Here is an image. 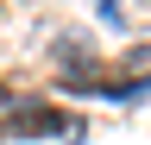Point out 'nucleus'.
Listing matches in <instances>:
<instances>
[{"instance_id":"f257e3e1","label":"nucleus","mask_w":151,"mask_h":145,"mask_svg":"<svg viewBox=\"0 0 151 145\" xmlns=\"http://www.w3.org/2000/svg\"><path fill=\"white\" fill-rule=\"evenodd\" d=\"M139 6H151V0H139Z\"/></svg>"}]
</instances>
